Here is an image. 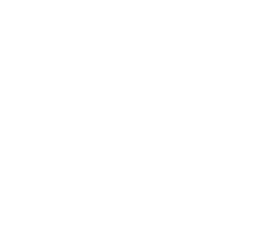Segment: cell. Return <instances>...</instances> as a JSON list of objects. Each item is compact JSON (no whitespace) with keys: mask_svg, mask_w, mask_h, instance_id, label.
<instances>
[]
</instances>
